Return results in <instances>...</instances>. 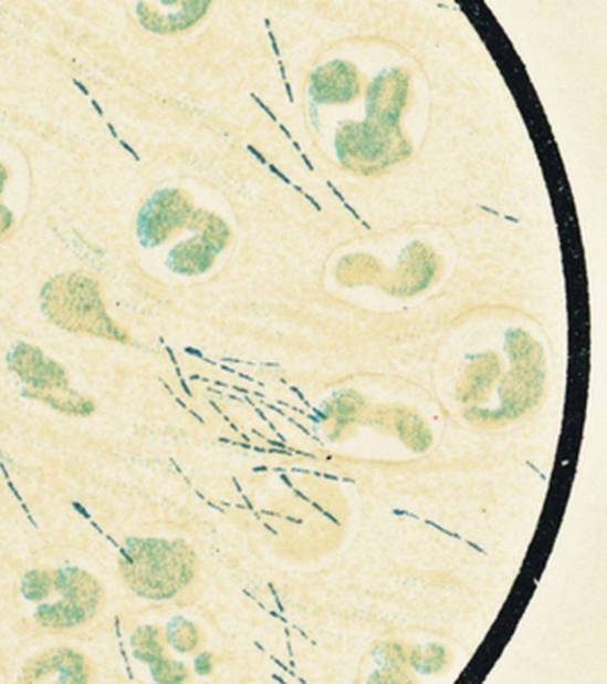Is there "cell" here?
Here are the masks:
<instances>
[{"label": "cell", "instance_id": "obj_4", "mask_svg": "<svg viewBox=\"0 0 607 684\" xmlns=\"http://www.w3.org/2000/svg\"><path fill=\"white\" fill-rule=\"evenodd\" d=\"M250 149H251V152H253V154H254V155H255L259 159H261V160H262V163H266V159H265L264 157H262L261 155H259V154H258V152H257L254 148H251V146H250Z\"/></svg>", "mask_w": 607, "mask_h": 684}, {"label": "cell", "instance_id": "obj_1", "mask_svg": "<svg viewBox=\"0 0 607 684\" xmlns=\"http://www.w3.org/2000/svg\"><path fill=\"white\" fill-rule=\"evenodd\" d=\"M13 364L38 398L55 405L59 410L76 413L86 410V403L70 387L64 370L39 350L19 349Z\"/></svg>", "mask_w": 607, "mask_h": 684}, {"label": "cell", "instance_id": "obj_2", "mask_svg": "<svg viewBox=\"0 0 607 684\" xmlns=\"http://www.w3.org/2000/svg\"><path fill=\"white\" fill-rule=\"evenodd\" d=\"M46 305L56 322L75 332H93L92 324L101 315L94 288L76 277L52 287Z\"/></svg>", "mask_w": 607, "mask_h": 684}, {"label": "cell", "instance_id": "obj_3", "mask_svg": "<svg viewBox=\"0 0 607 684\" xmlns=\"http://www.w3.org/2000/svg\"><path fill=\"white\" fill-rule=\"evenodd\" d=\"M270 168H271V169H272V170H273L276 175L281 176L285 183H287V184H290V183H291V182L289 180V178H287L285 175H283L282 173H279V170H278V169H275L273 166H270Z\"/></svg>", "mask_w": 607, "mask_h": 684}]
</instances>
